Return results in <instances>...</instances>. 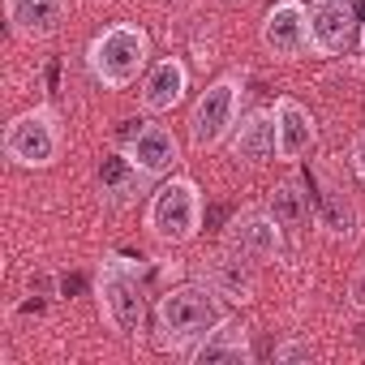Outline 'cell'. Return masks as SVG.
Wrapping results in <instances>:
<instances>
[{"label": "cell", "instance_id": "cell-1", "mask_svg": "<svg viewBox=\"0 0 365 365\" xmlns=\"http://www.w3.org/2000/svg\"><path fill=\"white\" fill-rule=\"evenodd\" d=\"M224 318H228L224 297L207 279H185L176 288H163L155 301V344L163 352L190 356Z\"/></svg>", "mask_w": 365, "mask_h": 365}, {"label": "cell", "instance_id": "cell-2", "mask_svg": "<svg viewBox=\"0 0 365 365\" xmlns=\"http://www.w3.org/2000/svg\"><path fill=\"white\" fill-rule=\"evenodd\" d=\"M86 69L103 91H125L150 69V35L138 22L103 26L86 48Z\"/></svg>", "mask_w": 365, "mask_h": 365}, {"label": "cell", "instance_id": "cell-3", "mask_svg": "<svg viewBox=\"0 0 365 365\" xmlns=\"http://www.w3.org/2000/svg\"><path fill=\"white\" fill-rule=\"evenodd\" d=\"M95 301H99V318L108 322V331L138 339L142 335V318H146V284H142V262L125 258V254H108L99 262V284H95Z\"/></svg>", "mask_w": 365, "mask_h": 365}, {"label": "cell", "instance_id": "cell-4", "mask_svg": "<svg viewBox=\"0 0 365 365\" xmlns=\"http://www.w3.org/2000/svg\"><path fill=\"white\" fill-rule=\"evenodd\" d=\"M202 228V190L190 176H168L146 202V232L159 245H190Z\"/></svg>", "mask_w": 365, "mask_h": 365}, {"label": "cell", "instance_id": "cell-5", "mask_svg": "<svg viewBox=\"0 0 365 365\" xmlns=\"http://www.w3.org/2000/svg\"><path fill=\"white\" fill-rule=\"evenodd\" d=\"M241 95H245L241 73H224L198 95V103L190 112V146L194 150L207 155V150H215L232 138V129L241 120Z\"/></svg>", "mask_w": 365, "mask_h": 365}, {"label": "cell", "instance_id": "cell-6", "mask_svg": "<svg viewBox=\"0 0 365 365\" xmlns=\"http://www.w3.org/2000/svg\"><path fill=\"white\" fill-rule=\"evenodd\" d=\"M65 150V129L52 108H31L5 125V159L18 168H52Z\"/></svg>", "mask_w": 365, "mask_h": 365}, {"label": "cell", "instance_id": "cell-7", "mask_svg": "<svg viewBox=\"0 0 365 365\" xmlns=\"http://www.w3.org/2000/svg\"><path fill=\"white\" fill-rule=\"evenodd\" d=\"M120 163H125L138 180H159V176H168V172L180 163V142H176V133H172L168 125L146 120V125H138L133 138L120 146Z\"/></svg>", "mask_w": 365, "mask_h": 365}, {"label": "cell", "instance_id": "cell-8", "mask_svg": "<svg viewBox=\"0 0 365 365\" xmlns=\"http://www.w3.org/2000/svg\"><path fill=\"white\" fill-rule=\"evenodd\" d=\"M224 250L250 258V262H275L284 254V228L267 207H245L241 215H232L228 232H224Z\"/></svg>", "mask_w": 365, "mask_h": 365}, {"label": "cell", "instance_id": "cell-9", "mask_svg": "<svg viewBox=\"0 0 365 365\" xmlns=\"http://www.w3.org/2000/svg\"><path fill=\"white\" fill-rule=\"evenodd\" d=\"M262 48L279 61H297L309 52V5L305 0H275L262 18Z\"/></svg>", "mask_w": 365, "mask_h": 365}, {"label": "cell", "instance_id": "cell-10", "mask_svg": "<svg viewBox=\"0 0 365 365\" xmlns=\"http://www.w3.org/2000/svg\"><path fill=\"white\" fill-rule=\"evenodd\" d=\"M271 112H275V159H284V163L305 159L318 146V120H314V112L305 103H297L292 95L275 99Z\"/></svg>", "mask_w": 365, "mask_h": 365}, {"label": "cell", "instance_id": "cell-11", "mask_svg": "<svg viewBox=\"0 0 365 365\" xmlns=\"http://www.w3.org/2000/svg\"><path fill=\"white\" fill-rule=\"evenodd\" d=\"M361 39L356 5H314L309 9V52L314 56H339Z\"/></svg>", "mask_w": 365, "mask_h": 365}, {"label": "cell", "instance_id": "cell-12", "mask_svg": "<svg viewBox=\"0 0 365 365\" xmlns=\"http://www.w3.org/2000/svg\"><path fill=\"white\" fill-rule=\"evenodd\" d=\"M185 91H190V69H185V61H180V56H159V61L146 69L142 86H138V103H142V112L159 116V112H172L180 99H185Z\"/></svg>", "mask_w": 365, "mask_h": 365}, {"label": "cell", "instance_id": "cell-13", "mask_svg": "<svg viewBox=\"0 0 365 365\" xmlns=\"http://www.w3.org/2000/svg\"><path fill=\"white\" fill-rule=\"evenodd\" d=\"M5 18L18 39H52L65 18H69V0H5Z\"/></svg>", "mask_w": 365, "mask_h": 365}, {"label": "cell", "instance_id": "cell-14", "mask_svg": "<svg viewBox=\"0 0 365 365\" xmlns=\"http://www.w3.org/2000/svg\"><path fill=\"white\" fill-rule=\"evenodd\" d=\"M232 163L241 168H262L275 159V112H250L245 120H237L232 142H228Z\"/></svg>", "mask_w": 365, "mask_h": 365}, {"label": "cell", "instance_id": "cell-15", "mask_svg": "<svg viewBox=\"0 0 365 365\" xmlns=\"http://www.w3.org/2000/svg\"><path fill=\"white\" fill-rule=\"evenodd\" d=\"M194 365H250L254 361V344H250V327H241L232 314L190 352Z\"/></svg>", "mask_w": 365, "mask_h": 365}, {"label": "cell", "instance_id": "cell-16", "mask_svg": "<svg viewBox=\"0 0 365 365\" xmlns=\"http://www.w3.org/2000/svg\"><path fill=\"white\" fill-rule=\"evenodd\" d=\"M254 267H258V262H250V258H241V254L224 250V254L207 267V275H202V279H207L224 301L245 305V301H254V292H258V275H254Z\"/></svg>", "mask_w": 365, "mask_h": 365}, {"label": "cell", "instance_id": "cell-17", "mask_svg": "<svg viewBox=\"0 0 365 365\" xmlns=\"http://www.w3.org/2000/svg\"><path fill=\"white\" fill-rule=\"evenodd\" d=\"M318 228H322L331 241H356V232H361V211H356V202H352V194H348L344 185H327V190H322Z\"/></svg>", "mask_w": 365, "mask_h": 365}, {"label": "cell", "instance_id": "cell-18", "mask_svg": "<svg viewBox=\"0 0 365 365\" xmlns=\"http://www.w3.org/2000/svg\"><path fill=\"white\" fill-rule=\"evenodd\" d=\"M267 211L279 220L284 232H301L309 224V194H305V185H301V180H284V185H275L271 198H267Z\"/></svg>", "mask_w": 365, "mask_h": 365}, {"label": "cell", "instance_id": "cell-19", "mask_svg": "<svg viewBox=\"0 0 365 365\" xmlns=\"http://www.w3.org/2000/svg\"><path fill=\"white\" fill-rule=\"evenodd\" d=\"M271 361H275V365H297V361H314V348H309V339H284V344H275Z\"/></svg>", "mask_w": 365, "mask_h": 365}, {"label": "cell", "instance_id": "cell-20", "mask_svg": "<svg viewBox=\"0 0 365 365\" xmlns=\"http://www.w3.org/2000/svg\"><path fill=\"white\" fill-rule=\"evenodd\" d=\"M352 168H356L361 185H365V129H361V133H356V142H352Z\"/></svg>", "mask_w": 365, "mask_h": 365}, {"label": "cell", "instance_id": "cell-21", "mask_svg": "<svg viewBox=\"0 0 365 365\" xmlns=\"http://www.w3.org/2000/svg\"><path fill=\"white\" fill-rule=\"evenodd\" d=\"M314 5H356V0H314Z\"/></svg>", "mask_w": 365, "mask_h": 365}, {"label": "cell", "instance_id": "cell-22", "mask_svg": "<svg viewBox=\"0 0 365 365\" xmlns=\"http://www.w3.org/2000/svg\"><path fill=\"white\" fill-rule=\"evenodd\" d=\"M361 52H365V22H361Z\"/></svg>", "mask_w": 365, "mask_h": 365}]
</instances>
